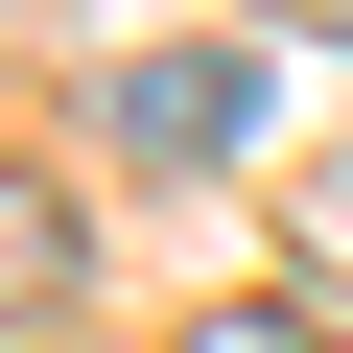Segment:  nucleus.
<instances>
[{
  "label": "nucleus",
  "mask_w": 353,
  "mask_h": 353,
  "mask_svg": "<svg viewBox=\"0 0 353 353\" xmlns=\"http://www.w3.org/2000/svg\"><path fill=\"white\" fill-rule=\"evenodd\" d=\"M94 118H118L141 165H236V141H259V48H236V24H189V48H118V94H94Z\"/></svg>",
  "instance_id": "obj_1"
},
{
  "label": "nucleus",
  "mask_w": 353,
  "mask_h": 353,
  "mask_svg": "<svg viewBox=\"0 0 353 353\" xmlns=\"http://www.w3.org/2000/svg\"><path fill=\"white\" fill-rule=\"evenodd\" d=\"M94 283V212L48 189V165H0V330H24V306H71Z\"/></svg>",
  "instance_id": "obj_2"
},
{
  "label": "nucleus",
  "mask_w": 353,
  "mask_h": 353,
  "mask_svg": "<svg viewBox=\"0 0 353 353\" xmlns=\"http://www.w3.org/2000/svg\"><path fill=\"white\" fill-rule=\"evenodd\" d=\"M189 353H330L306 306H189Z\"/></svg>",
  "instance_id": "obj_3"
},
{
  "label": "nucleus",
  "mask_w": 353,
  "mask_h": 353,
  "mask_svg": "<svg viewBox=\"0 0 353 353\" xmlns=\"http://www.w3.org/2000/svg\"><path fill=\"white\" fill-rule=\"evenodd\" d=\"M259 24H353V0H259Z\"/></svg>",
  "instance_id": "obj_4"
}]
</instances>
